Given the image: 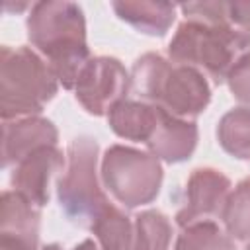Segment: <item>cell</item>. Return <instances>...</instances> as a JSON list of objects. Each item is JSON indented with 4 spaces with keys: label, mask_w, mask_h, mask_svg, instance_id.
Listing matches in <instances>:
<instances>
[{
    "label": "cell",
    "mask_w": 250,
    "mask_h": 250,
    "mask_svg": "<svg viewBox=\"0 0 250 250\" xmlns=\"http://www.w3.org/2000/svg\"><path fill=\"white\" fill-rule=\"evenodd\" d=\"M62 168V152L57 145L41 146L21 158L10 176L12 189L25 197L31 205L41 209L49 203V184L55 172Z\"/></svg>",
    "instance_id": "9c48e42d"
},
{
    "label": "cell",
    "mask_w": 250,
    "mask_h": 250,
    "mask_svg": "<svg viewBox=\"0 0 250 250\" xmlns=\"http://www.w3.org/2000/svg\"><path fill=\"white\" fill-rule=\"evenodd\" d=\"M131 82L143 100L180 119L197 117L211 100L209 84L199 70L170 62L158 53H146L135 61Z\"/></svg>",
    "instance_id": "7a4b0ae2"
},
{
    "label": "cell",
    "mask_w": 250,
    "mask_h": 250,
    "mask_svg": "<svg viewBox=\"0 0 250 250\" xmlns=\"http://www.w3.org/2000/svg\"><path fill=\"white\" fill-rule=\"evenodd\" d=\"M59 131L45 117H21L16 121H4L2 125V164L4 168L16 166L21 158L33 150L49 145H57Z\"/></svg>",
    "instance_id": "8fae6325"
},
{
    "label": "cell",
    "mask_w": 250,
    "mask_h": 250,
    "mask_svg": "<svg viewBox=\"0 0 250 250\" xmlns=\"http://www.w3.org/2000/svg\"><path fill=\"white\" fill-rule=\"evenodd\" d=\"M156 117H158V105L129 102V100L119 102L107 113L109 127L117 137L135 141V143H145V145L152 135Z\"/></svg>",
    "instance_id": "5bb4252c"
},
{
    "label": "cell",
    "mask_w": 250,
    "mask_h": 250,
    "mask_svg": "<svg viewBox=\"0 0 250 250\" xmlns=\"http://www.w3.org/2000/svg\"><path fill=\"white\" fill-rule=\"evenodd\" d=\"M59 80L49 64L29 47H2L0 113L2 121L33 117L55 98Z\"/></svg>",
    "instance_id": "277c9868"
},
{
    "label": "cell",
    "mask_w": 250,
    "mask_h": 250,
    "mask_svg": "<svg viewBox=\"0 0 250 250\" xmlns=\"http://www.w3.org/2000/svg\"><path fill=\"white\" fill-rule=\"evenodd\" d=\"M113 12L119 16V20L127 21L131 27H135L141 33L146 35H164L174 18H176V6L170 2H148V0H137V2H111Z\"/></svg>",
    "instance_id": "4fadbf2b"
},
{
    "label": "cell",
    "mask_w": 250,
    "mask_h": 250,
    "mask_svg": "<svg viewBox=\"0 0 250 250\" xmlns=\"http://www.w3.org/2000/svg\"><path fill=\"white\" fill-rule=\"evenodd\" d=\"M246 250H250V240H248V244H246Z\"/></svg>",
    "instance_id": "cb8c5ba5"
},
{
    "label": "cell",
    "mask_w": 250,
    "mask_h": 250,
    "mask_svg": "<svg viewBox=\"0 0 250 250\" xmlns=\"http://www.w3.org/2000/svg\"><path fill=\"white\" fill-rule=\"evenodd\" d=\"M217 139L225 152L234 158H250V107H236L225 113L217 127Z\"/></svg>",
    "instance_id": "2e32d148"
},
{
    "label": "cell",
    "mask_w": 250,
    "mask_h": 250,
    "mask_svg": "<svg viewBox=\"0 0 250 250\" xmlns=\"http://www.w3.org/2000/svg\"><path fill=\"white\" fill-rule=\"evenodd\" d=\"M250 53V35L230 23L186 20L174 33L168 55L176 64L203 70L215 84L227 80L232 66Z\"/></svg>",
    "instance_id": "3957f363"
},
{
    "label": "cell",
    "mask_w": 250,
    "mask_h": 250,
    "mask_svg": "<svg viewBox=\"0 0 250 250\" xmlns=\"http://www.w3.org/2000/svg\"><path fill=\"white\" fill-rule=\"evenodd\" d=\"M176 250H234V244L215 223H199L182 230Z\"/></svg>",
    "instance_id": "d6986e66"
},
{
    "label": "cell",
    "mask_w": 250,
    "mask_h": 250,
    "mask_svg": "<svg viewBox=\"0 0 250 250\" xmlns=\"http://www.w3.org/2000/svg\"><path fill=\"white\" fill-rule=\"evenodd\" d=\"M180 10L186 20H199L207 23H230L229 21V2H188Z\"/></svg>",
    "instance_id": "ffe728a7"
},
{
    "label": "cell",
    "mask_w": 250,
    "mask_h": 250,
    "mask_svg": "<svg viewBox=\"0 0 250 250\" xmlns=\"http://www.w3.org/2000/svg\"><path fill=\"white\" fill-rule=\"evenodd\" d=\"M229 21L232 27L250 35V0L229 2Z\"/></svg>",
    "instance_id": "7402d4cb"
},
{
    "label": "cell",
    "mask_w": 250,
    "mask_h": 250,
    "mask_svg": "<svg viewBox=\"0 0 250 250\" xmlns=\"http://www.w3.org/2000/svg\"><path fill=\"white\" fill-rule=\"evenodd\" d=\"M227 82H229L232 96L238 102L250 105V53H246L242 59H238V62L229 72Z\"/></svg>",
    "instance_id": "44dd1931"
},
{
    "label": "cell",
    "mask_w": 250,
    "mask_h": 250,
    "mask_svg": "<svg viewBox=\"0 0 250 250\" xmlns=\"http://www.w3.org/2000/svg\"><path fill=\"white\" fill-rule=\"evenodd\" d=\"M223 221L230 238L242 242L250 240V178L242 180L229 195Z\"/></svg>",
    "instance_id": "ac0fdd59"
},
{
    "label": "cell",
    "mask_w": 250,
    "mask_h": 250,
    "mask_svg": "<svg viewBox=\"0 0 250 250\" xmlns=\"http://www.w3.org/2000/svg\"><path fill=\"white\" fill-rule=\"evenodd\" d=\"M230 195V180L215 168H197L188 178L186 205L178 211L176 223L186 229L199 223H215L223 219L227 199Z\"/></svg>",
    "instance_id": "ba28073f"
},
{
    "label": "cell",
    "mask_w": 250,
    "mask_h": 250,
    "mask_svg": "<svg viewBox=\"0 0 250 250\" xmlns=\"http://www.w3.org/2000/svg\"><path fill=\"white\" fill-rule=\"evenodd\" d=\"M39 209L14 189L2 193L0 250H37Z\"/></svg>",
    "instance_id": "30bf717a"
},
{
    "label": "cell",
    "mask_w": 250,
    "mask_h": 250,
    "mask_svg": "<svg viewBox=\"0 0 250 250\" xmlns=\"http://www.w3.org/2000/svg\"><path fill=\"white\" fill-rule=\"evenodd\" d=\"M102 182L119 203L133 209L156 199L162 166L154 154L113 145L102 156Z\"/></svg>",
    "instance_id": "8992f818"
},
{
    "label": "cell",
    "mask_w": 250,
    "mask_h": 250,
    "mask_svg": "<svg viewBox=\"0 0 250 250\" xmlns=\"http://www.w3.org/2000/svg\"><path fill=\"white\" fill-rule=\"evenodd\" d=\"M43 250H64V248H62L61 244H47V246H43ZM72 250H102V248H100L98 240L86 238V240H82L78 246H74Z\"/></svg>",
    "instance_id": "603a6c76"
},
{
    "label": "cell",
    "mask_w": 250,
    "mask_h": 250,
    "mask_svg": "<svg viewBox=\"0 0 250 250\" xmlns=\"http://www.w3.org/2000/svg\"><path fill=\"white\" fill-rule=\"evenodd\" d=\"M66 172L57 184V195L66 219L78 227L92 229L100 213L109 205L98 182V143L78 137L68 145Z\"/></svg>",
    "instance_id": "5b68a950"
},
{
    "label": "cell",
    "mask_w": 250,
    "mask_h": 250,
    "mask_svg": "<svg viewBox=\"0 0 250 250\" xmlns=\"http://www.w3.org/2000/svg\"><path fill=\"white\" fill-rule=\"evenodd\" d=\"M172 242V225L160 211L148 209L135 217L129 250H168Z\"/></svg>",
    "instance_id": "9a60e30c"
},
{
    "label": "cell",
    "mask_w": 250,
    "mask_h": 250,
    "mask_svg": "<svg viewBox=\"0 0 250 250\" xmlns=\"http://www.w3.org/2000/svg\"><path fill=\"white\" fill-rule=\"evenodd\" d=\"M27 37L64 88H74L90 61L82 8L72 2H35L27 16Z\"/></svg>",
    "instance_id": "6da1fadb"
},
{
    "label": "cell",
    "mask_w": 250,
    "mask_h": 250,
    "mask_svg": "<svg viewBox=\"0 0 250 250\" xmlns=\"http://www.w3.org/2000/svg\"><path fill=\"white\" fill-rule=\"evenodd\" d=\"M131 78L113 57L90 59L80 72L74 92L78 104L92 115H107L129 92Z\"/></svg>",
    "instance_id": "52a82bcc"
},
{
    "label": "cell",
    "mask_w": 250,
    "mask_h": 250,
    "mask_svg": "<svg viewBox=\"0 0 250 250\" xmlns=\"http://www.w3.org/2000/svg\"><path fill=\"white\" fill-rule=\"evenodd\" d=\"M102 250H129L133 236V223L111 203L100 213L90 229Z\"/></svg>",
    "instance_id": "e0dca14e"
},
{
    "label": "cell",
    "mask_w": 250,
    "mask_h": 250,
    "mask_svg": "<svg viewBox=\"0 0 250 250\" xmlns=\"http://www.w3.org/2000/svg\"><path fill=\"white\" fill-rule=\"evenodd\" d=\"M197 145V127L188 119H180L158 107L156 125L146 141L148 150L164 162L176 164L188 160Z\"/></svg>",
    "instance_id": "7c38bea8"
}]
</instances>
